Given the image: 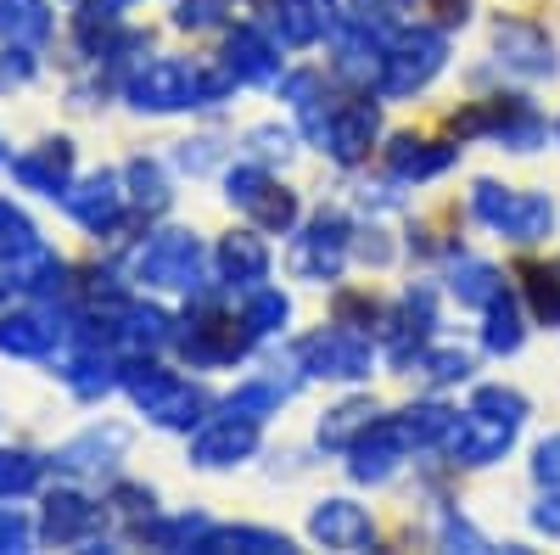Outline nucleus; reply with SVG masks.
<instances>
[{
    "label": "nucleus",
    "instance_id": "nucleus-1",
    "mask_svg": "<svg viewBox=\"0 0 560 555\" xmlns=\"http://www.w3.org/2000/svg\"><path fill=\"white\" fill-rule=\"evenodd\" d=\"M477 208L504 230V236H516V242H533V236H544V230L555 224V213H549L544 197H499L493 185H482V192H477Z\"/></svg>",
    "mask_w": 560,
    "mask_h": 555
},
{
    "label": "nucleus",
    "instance_id": "nucleus-2",
    "mask_svg": "<svg viewBox=\"0 0 560 555\" xmlns=\"http://www.w3.org/2000/svg\"><path fill=\"white\" fill-rule=\"evenodd\" d=\"M314 365H319V377H364V365H370V354H364V343H353L348 332H331V337H319L314 348Z\"/></svg>",
    "mask_w": 560,
    "mask_h": 555
},
{
    "label": "nucleus",
    "instance_id": "nucleus-3",
    "mask_svg": "<svg viewBox=\"0 0 560 555\" xmlns=\"http://www.w3.org/2000/svg\"><path fill=\"white\" fill-rule=\"evenodd\" d=\"M438 57H443V45L438 39H409L404 51L393 57V73H387V90L398 96V90H409V84H420L432 68H438Z\"/></svg>",
    "mask_w": 560,
    "mask_h": 555
},
{
    "label": "nucleus",
    "instance_id": "nucleus-4",
    "mask_svg": "<svg viewBox=\"0 0 560 555\" xmlns=\"http://www.w3.org/2000/svg\"><path fill=\"white\" fill-rule=\"evenodd\" d=\"M314 533H319L325 544H364V539H370V522L353 511V505L337 499V505H325V511L314 517Z\"/></svg>",
    "mask_w": 560,
    "mask_h": 555
},
{
    "label": "nucleus",
    "instance_id": "nucleus-5",
    "mask_svg": "<svg viewBox=\"0 0 560 555\" xmlns=\"http://www.w3.org/2000/svg\"><path fill=\"white\" fill-rule=\"evenodd\" d=\"M337 253H342V230L337 224H319L314 236L298 247V269L303 275H331L337 269Z\"/></svg>",
    "mask_w": 560,
    "mask_h": 555
},
{
    "label": "nucleus",
    "instance_id": "nucleus-6",
    "mask_svg": "<svg viewBox=\"0 0 560 555\" xmlns=\"http://www.w3.org/2000/svg\"><path fill=\"white\" fill-rule=\"evenodd\" d=\"M370 129H376V113H370V107H348V113H342V124L331 129L337 158H359V152L370 147Z\"/></svg>",
    "mask_w": 560,
    "mask_h": 555
},
{
    "label": "nucleus",
    "instance_id": "nucleus-7",
    "mask_svg": "<svg viewBox=\"0 0 560 555\" xmlns=\"http://www.w3.org/2000/svg\"><path fill=\"white\" fill-rule=\"evenodd\" d=\"M230 269H236V275H258L264 269V253L247 236H236V242H230Z\"/></svg>",
    "mask_w": 560,
    "mask_h": 555
},
{
    "label": "nucleus",
    "instance_id": "nucleus-8",
    "mask_svg": "<svg viewBox=\"0 0 560 555\" xmlns=\"http://www.w3.org/2000/svg\"><path fill=\"white\" fill-rule=\"evenodd\" d=\"M549 281H555L549 269H533V292H538V314L560 320V287H549Z\"/></svg>",
    "mask_w": 560,
    "mask_h": 555
},
{
    "label": "nucleus",
    "instance_id": "nucleus-9",
    "mask_svg": "<svg viewBox=\"0 0 560 555\" xmlns=\"http://www.w3.org/2000/svg\"><path fill=\"white\" fill-rule=\"evenodd\" d=\"M538 477H549V483H560V438L538 449Z\"/></svg>",
    "mask_w": 560,
    "mask_h": 555
},
{
    "label": "nucleus",
    "instance_id": "nucleus-10",
    "mask_svg": "<svg viewBox=\"0 0 560 555\" xmlns=\"http://www.w3.org/2000/svg\"><path fill=\"white\" fill-rule=\"evenodd\" d=\"M538 528H549V533H560V499H549L544 511H538Z\"/></svg>",
    "mask_w": 560,
    "mask_h": 555
}]
</instances>
